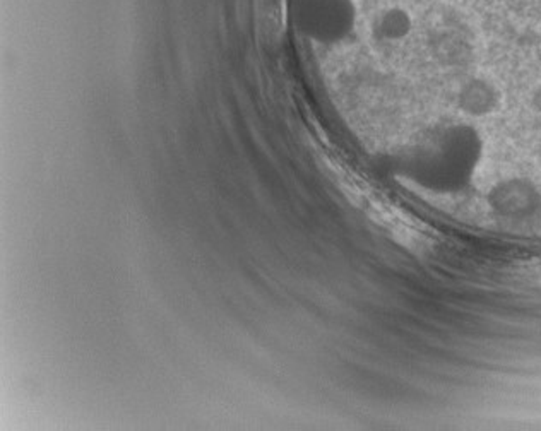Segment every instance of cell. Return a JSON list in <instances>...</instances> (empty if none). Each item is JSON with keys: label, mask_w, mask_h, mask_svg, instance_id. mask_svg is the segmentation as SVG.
Here are the masks:
<instances>
[{"label": "cell", "mask_w": 541, "mask_h": 431, "mask_svg": "<svg viewBox=\"0 0 541 431\" xmlns=\"http://www.w3.org/2000/svg\"><path fill=\"white\" fill-rule=\"evenodd\" d=\"M470 135L459 131L428 135L415 150L418 161H415V180L434 192L449 190L463 179L464 165L470 158Z\"/></svg>", "instance_id": "1"}, {"label": "cell", "mask_w": 541, "mask_h": 431, "mask_svg": "<svg viewBox=\"0 0 541 431\" xmlns=\"http://www.w3.org/2000/svg\"><path fill=\"white\" fill-rule=\"evenodd\" d=\"M411 26L413 21L409 17V13H406L401 7H390L375 17L372 32L379 41L396 43L408 36L411 32Z\"/></svg>", "instance_id": "2"}, {"label": "cell", "mask_w": 541, "mask_h": 431, "mask_svg": "<svg viewBox=\"0 0 541 431\" xmlns=\"http://www.w3.org/2000/svg\"><path fill=\"white\" fill-rule=\"evenodd\" d=\"M461 108L472 115H485L495 106V91L485 81H470L459 93Z\"/></svg>", "instance_id": "3"}, {"label": "cell", "mask_w": 541, "mask_h": 431, "mask_svg": "<svg viewBox=\"0 0 541 431\" xmlns=\"http://www.w3.org/2000/svg\"><path fill=\"white\" fill-rule=\"evenodd\" d=\"M521 272H523L526 280L541 286V259H535V261L525 264L521 269Z\"/></svg>", "instance_id": "4"}]
</instances>
